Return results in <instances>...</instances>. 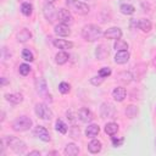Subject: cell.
<instances>
[{"instance_id": "f1b7e54d", "label": "cell", "mask_w": 156, "mask_h": 156, "mask_svg": "<svg viewBox=\"0 0 156 156\" xmlns=\"http://www.w3.org/2000/svg\"><path fill=\"white\" fill-rule=\"evenodd\" d=\"M113 49L116 51H121V50H127L128 49V43L122 40V39H117L115 40V44H113Z\"/></svg>"}, {"instance_id": "f546056e", "label": "cell", "mask_w": 156, "mask_h": 156, "mask_svg": "<svg viewBox=\"0 0 156 156\" xmlns=\"http://www.w3.org/2000/svg\"><path fill=\"white\" fill-rule=\"evenodd\" d=\"M126 115H127V117H129V118H134V117L138 115V107L134 106V105L127 106V108H126Z\"/></svg>"}, {"instance_id": "9c48e42d", "label": "cell", "mask_w": 156, "mask_h": 156, "mask_svg": "<svg viewBox=\"0 0 156 156\" xmlns=\"http://www.w3.org/2000/svg\"><path fill=\"white\" fill-rule=\"evenodd\" d=\"M33 134H34V136L39 138V139L43 140L44 143H49V141L51 140L50 133H49V130H48L44 126H37V127L34 128V130H33Z\"/></svg>"}, {"instance_id": "52a82bcc", "label": "cell", "mask_w": 156, "mask_h": 156, "mask_svg": "<svg viewBox=\"0 0 156 156\" xmlns=\"http://www.w3.org/2000/svg\"><path fill=\"white\" fill-rule=\"evenodd\" d=\"M57 20L60 21V23H63V24H67V26H71L74 22L71 11L67 10V9H60L57 11Z\"/></svg>"}, {"instance_id": "ffe728a7", "label": "cell", "mask_w": 156, "mask_h": 156, "mask_svg": "<svg viewBox=\"0 0 156 156\" xmlns=\"http://www.w3.org/2000/svg\"><path fill=\"white\" fill-rule=\"evenodd\" d=\"M16 38H17V41H20V43H26L27 40H29V39L32 38V33H30L27 28H22V29L17 33Z\"/></svg>"}, {"instance_id": "836d02e7", "label": "cell", "mask_w": 156, "mask_h": 156, "mask_svg": "<svg viewBox=\"0 0 156 156\" xmlns=\"http://www.w3.org/2000/svg\"><path fill=\"white\" fill-rule=\"evenodd\" d=\"M69 90H71V85H69L68 83L61 82V83L58 84V91H60L61 94H68Z\"/></svg>"}, {"instance_id": "d6a6232c", "label": "cell", "mask_w": 156, "mask_h": 156, "mask_svg": "<svg viewBox=\"0 0 156 156\" xmlns=\"http://www.w3.org/2000/svg\"><path fill=\"white\" fill-rule=\"evenodd\" d=\"M18 72L21 76H27L30 72V66L28 63H21L18 67Z\"/></svg>"}, {"instance_id": "7c38bea8", "label": "cell", "mask_w": 156, "mask_h": 156, "mask_svg": "<svg viewBox=\"0 0 156 156\" xmlns=\"http://www.w3.org/2000/svg\"><path fill=\"white\" fill-rule=\"evenodd\" d=\"M104 37L106 39H112V40H117L122 38V30L118 27H111L108 29H106L104 32Z\"/></svg>"}, {"instance_id": "4dcf8cb0", "label": "cell", "mask_w": 156, "mask_h": 156, "mask_svg": "<svg viewBox=\"0 0 156 156\" xmlns=\"http://www.w3.org/2000/svg\"><path fill=\"white\" fill-rule=\"evenodd\" d=\"M132 78H133V76H132L130 72H121V73H118V80H121L123 83H129L132 80Z\"/></svg>"}, {"instance_id": "30bf717a", "label": "cell", "mask_w": 156, "mask_h": 156, "mask_svg": "<svg viewBox=\"0 0 156 156\" xmlns=\"http://www.w3.org/2000/svg\"><path fill=\"white\" fill-rule=\"evenodd\" d=\"M43 13H44V17H45L49 22H52L55 18H57V12H56L54 5L50 4V2H46V4H45V6H44V9H43Z\"/></svg>"}, {"instance_id": "9a60e30c", "label": "cell", "mask_w": 156, "mask_h": 156, "mask_svg": "<svg viewBox=\"0 0 156 156\" xmlns=\"http://www.w3.org/2000/svg\"><path fill=\"white\" fill-rule=\"evenodd\" d=\"M54 32H55V34L58 35V37H68V35L71 34L69 27H68L67 24H63V23L56 24L55 28H54Z\"/></svg>"}, {"instance_id": "2e32d148", "label": "cell", "mask_w": 156, "mask_h": 156, "mask_svg": "<svg viewBox=\"0 0 156 156\" xmlns=\"http://www.w3.org/2000/svg\"><path fill=\"white\" fill-rule=\"evenodd\" d=\"M52 44L55 48L61 49V50H67V49H72L73 48V43L69 40H65V39H54Z\"/></svg>"}, {"instance_id": "8fae6325", "label": "cell", "mask_w": 156, "mask_h": 156, "mask_svg": "<svg viewBox=\"0 0 156 156\" xmlns=\"http://www.w3.org/2000/svg\"><path fill=\"white\" fill-rule=\"evenodd\" d=\"M77 117H78V119H79L80 122H83V123H89V122H91L93 118H94L91 111H90L89 108H87V107L79 108L78 112H77Z\"/></svg>"}, {"instance_id": "ba28073f", "label": "cell", "mask_w": 156, "mask_h": 156, "mask_svg": "<svg viewBox=\"0 0 156 156\" xmlns=\"http://www.w3.org/2000/svg\"><path fill=\"white\" fill-rule=\"evenodd\" d=\"M115 106L110 102H102L100 106V116L102 118H112L115 116Z\"/></svg>"}, {"instance_id": "4fadbf2b", "label": "cell", "mask_w": 156, "mask_h": 156, "mask_svg": "<svg viewBox=\"0 0 156 156\" xmlns=\"http://www.w3.org/2000/svg\"><path fill=\"white\" fill-rule=\"evenodd\" d=\"M129 52L128 50H121V51H117L116 55H115V62L118 63V65H124L129 61Z\"/></svg>"}, {"instance_id": "e0dca14e", "label": "cell", "mask_w": 156, "mask_h": 156, "mask_svg": "<svg viewBox=\"0 0 156 156\" xmlns=\"http://www.w3.org/2000/svg\"><path fill=\"white\" fill-rule=\"evenodd\" d=\"M126 95H127V91H126V88H123V87H117L112 90V98L118 102L123 101Z\"/></svg>"}, {"instance_id": "1f68e13d", "label": "cell", "mask_w": 156, "mask_h": 156, "mask_svg": "<svg viewBox=\"0 0 156 156\" xmlns=\"http://www.w3.org/2000/svg\"><path fill=\"white\" fill-rule=\"evenodd\" d=\"M22 58L26 60V61L32 62V61L34 60V55H33V52H32L29 49H23V50H22Z\"/></svg>"}, {"instance_id": "e575fe53", "label": "cell", "mask_w": 156, "mask_h": 156, "mask_svg": "<svg viewBox=\"0 0 156 156\" xmlns=\"http://www.w3.org/2000/svg\"><path fill=\"white\" fill-rule=\"evenodd\" d=\"M111 73H112V71H111L110 67H102V68H100V71H99V76H101L102 78H106V77L111 76Z\"/></svg>"}, {"instance_id": "7a4b0ae2", "label": "cell", "mask_w": 156, "mask_h": 156, "mask_svg": "<svg viewBox=\"0 0 156 156\" xmlns=\"http://www.w3.org/2000/svg\"><path fill=\"white\" fill-rule=\"evenodd\" d=\"M4 140H5L6 146H9V147H10L12 151H15L16 154H23V152L26 151V149H27V144H26L23 140L16 138V136L10 135V136H6Z\"/></svg>"}, {"instance_id": "6da1fadb", "label": "cell", "mask_w": 156, "mask_h": 156, "mask_svg": "<svg viewBox=\"0 0 156 156\" xmlns=\"http://www.w3.org/2000/svg\"><path fill=\"white\" fill-rule=\"evenodd\" d=\"M101 35H104L101 28L96 24H85L83 28H82V37L84 38V40L87 41H95L98 40Z\"/></svg>"}, {"instance_id": "8d00e7d4", "label": "cell", "mask_w": 156, "mask_h": 156, "mask_svg": "<svg viewBox=\"0 0 156 156\" xmlns=\"http://www.w3.org/2000/svg\"><path fill=\"white\" fill-rule=\"evenodd\" d=\"M124 143V138H116V136H113L112 135V144H113V146H122V144Z\"/></svg>"}, {"instance_id": "5bb4252c", "label": "cell", "mask_w": 156, "mask_h": 156, "mask_svg": "<svg viewBox=\"0 0 156 156\" xmlns=\"http://www.w3.org/2000/svg\"><path fill=\"white\" fill-rule=\"evenodd\" d=\"M135 27H138L139 29H141L144 33H149L152 28V24L150 22V20L147 18H140L138 21H135Z\"/></svg>"}, {"instance_id": "d4e9b609", "label": "cell", "mask_w": 156, "mask_h": 156, "mask_svg": "<svg viewBox=\"0 0 156 156\" xmlns=\"http://www.w3.org/2000/svg\"><path fill=\"white\" fill-rule=\"evenodd\" d=\"M68 54L66 52V51H60V52H57L56 54V56H55V62L57 63V65H65L67 61H68Z\"/></svg>"}, {"instance_id": "3957f363", "label": "cell", "mask_w": 156, "mask_h": 156, "mask_svg": "<svg viewBox=\"0 0 156 156\" xmlns=\"http://www.w3.org/2000/svg\"><path fill=\"white\" fill-rule=\"evenodd\" d=\"M66 5L68 6L69 11L74 12L76 15L84 16L90 11V7L88 6V4L79 0H66Z\"/></svg>"}, {"instance_id": "44dd1931", "label": "cell", "mask_w": 156, "mask_h": 156, "mask_svg": "<svg viewBox=\"0 0 156 156\" xmlns=\"http://www.w3.org/2000/svg\"><path fill=\"white\" fill-rule=\"evenodd\" d=\"M99 133H100V127L98 124H94V123L89 124L87 127V129H85V135L88 138H95Z\"/></svg>"}, {"instance_id": "cb8c5ba5", "label": "cell", "mask_w": 156, "mask_h": 156, "mask_svg": "<svg viewBox=\"0 0 156 156\" xmlns=\"http://www.w3.org/2000/svg\"><path fill=\"white\" fill-rule=\"evenodd\" d=\"M118 132V124L117 123H115V122H108V123H106V126H105V133L106 134H108V135H115L116 133Z\"/></svg>"}, {"instance_id": "ab89813d", "label": "cell", "mask_w": 156, "mask_h": 156, "mask_svg": "<svg viewBox=\"0 0 156 156\" xmlns=\"http://www.w3.org/2000/svg\"><path fill=\"white\" fill-rule=\"evenodd\" d=\"M46 1H48V2H50V4H52V2H55L56 0H46Z\"/></svg>"}, {"instance_id": "8992f818", "label": "cell", "mask_w": 156, "mask_h": 156, "mask_svg": "<svg viewBox=\"0 0 156 156\" xmlns=\"http://www.w3.org/2000/svg\"><path fill=\"white\" fill-rule=\"evenodd\" d=\"M35 87H37V93L44 98L45 100H49V101H52L51 99V95L49 93V89H48V84H46V80L44 78H38L37 82H35Z\"/></svg>"}, {"instance_id": "d6986e66", "label": "cell", "mask_w": 156, "mask_h": 156, "mask_svg": "<svg viewBox=\"0 0 156 156\" xmlns=\"http://www.w3.org/2000/svg\"><path fill=\"white\" fill-rule=\"evenodd\" d=\"M101 149H102V144H101V141L98 140V139H93V140L88 144V150H89V152H91V154H98V152L101 151Z\"/></svg>"}, {"instance_id": "7402d4cb", "label": "cell", "mask_w": 156, "mask_h": 156, "mask_svg": "<svg viewBox=\"0 0 156 156\" xmlns=\"http://www.w3.org/2000/svg\"><path fill=\"white\" fill-rule=\"evenodd\" d=\"M63 154H65L66 156H74V155H78V154H79V147H78L76 144L69 143V144L66 145V147H65V150H63Z\"/></svg>"}, {"instance_id": "83f0119b", "label": "cell", "mask_w": 156, "mask_h": 156, "mask_svg": "<svg viewBox=\"0 0 156 156\" xmlns=\"http://www.w3.org/2000/svg\"><path fill=\"white\" fill-rule=\"evenodd\" d=\"M21 12H22V15H24V16H30L32 15V12H33V6H32V4L30 2H23L22 5H21Z\"/></svg>"}, {"instance_id": "f35d334b", "label": "cell", "mask_w": 156, "mask_h": 156, "mask_svg": "<svg viewBox=\"0 0 156 156\" xmlns=\"http://www.w3.org/2000/svg\"><path fill=\"white\" fill-rule=\"evenodd\" d=\"M33 155L40 156V151H37V150H34V151H30V152H28V156H33Z\"/></svg>"}, {"instance_id": "603a6c76", "label": "cell", "mask_w": 156, "mask_h": 156, "mask_svg": "<svg viewBox=\"0 0 156 156\" xmlns=\"http://www.w3.org/2000/svg\"><path fill=\"white\" fill-rule=\"evenodd\" d=\"M95 56L98 60H105L108 56V51L104 45H99L95 50Z\"/></svg>"}, {"instance_id": "484cf974", "label": "cell", "mask_w": 156, "mask_h": 156, "mask_svg": "<svg viewBox=\"0 0 156 156\" xmlns=\"http://www.w3.org/2000/svg\"><path fill=\"white\" fill-rule=\"evenodd\" d=\"M119 10H121V12H122L123 15H127V16L133 15V13L135 12V7H134L133 5H130V4H122V5L119 6Z\"/></svg>"}, {"instance_id": "277c9868", "label": "cell", "mask_w": 156, "mask_h": 156, "mask_svg": "<svg viewBox=\"0 0 156 156\" xmlns=\"http://www.w3.org/2000/svg\"><path fill=\"white\" fill-rule=\"evenodd\" d=\"M33 122L27 116H20L12 122V129L15 132H26L32 127Z\"/></svg>"}, {"instance_id": "4316f807", "label": "cell", "mask_w": 156, "mask_h": 156, "mask_svg": "<svg viewBox=\"0 0 156 156\" xmlns=\"http://www.w3.org/2000/svg\"><path fill=\"white\" fill-rule=\"evenodd\" d=\"M55 129H56L58 133H61V134H66L67 130H68L67 124H66L62 119H56V122H55Z\"/></svg>"}, {"instance_id": "d590c367", "label": "cell", "mask_w": 156, "mask_h": 156, "mask_svg": "<svg viewBox=\"0 0 156 156\" xmlns=\"http://www.w3.org/2000/svg\"><path fill=\"white\" fill-rule=\"evenodd\" d=\"M104 82V78L101 77V76H94V77H91L90 78V83L93 84V85H100L101 83Z\"/></svg>"}, {"instance_id": "74e56055", "label": "cell", "mask_w": 156, "mask_h": 156, "mask_svg": "<svg viewBox=\"0 0 156 156\" xmlns=\"http://www.w3.org/2000/svg\"><path fill=\"white\" fill-rule=\"evenodd\" d=\"M6 84H9V80H7L5 77H1V78H0V85H1V87H5Z\"/></svg>"}, {"instance_id": "ac0fdd59", "label": "cell", "mask_w": 156, "mask_h": 156, "mask_svg": "<svg viewBox=\"0 0 156 156\" xmlns=\"http://www.w3.org/2000/svg\"><path fill=\"white\" fill-rule=\"evenodd\" d=\"M5 99L6 101L13 104V105H18L23 101V95L21 93H11V94H5Z\"/></svg>"}, {"instance_id": "5b68a950", "label": "cell", "mask_w": 156, "mask_h": 156, "mask_svg": "<svg viewBox=\"0 0 156 156\" xmlns=\"http://www.w3.org/2000/svg\"><path fill=\"white\" fill-rule=\"evenodd\" d=\"M34 112H35V115H37L39 118H41V119H44V121H50V119L52 118V111L50 110V107H49L48 105H45V104H43V102L35 104Z\"/></svg>"}]
</instances>
